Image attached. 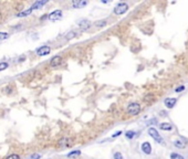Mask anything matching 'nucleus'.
Instances as JSON below:
<instances>
[{
  "label": "nucleus",
  "instance_id": "6",
  "mask_svg": "<svg viewBox=\"0 0 188 159\" xmlns=\"http://www.w3.org/2000/svg\"><path fill=\"white\" fill-rule=\"evenodd\" d=\"M61 63H62V56L61 55H54L50 60V66H52V68H56Z\"/></svg>",
  "mask_w": 188,
  "mask_h": 159
},
{
  "label": "nucleus",
  "instance_id": "7",
  "mask_svg": "<svg viewBox=\"0 0 188 159\" xmlns=\"http://www.w3.org/2000/svg\"><path fill=\"white\" fill-rule=\"evenodd\" d=\"M177 101H178L177 98H174V97H169V98H166V100L164 101V104H165V106L167 107V108L172 109L175 106V105H176Z\"/></svg>",
  "mask_w": 188,
  "mask_h": 159
},
{
  "label": "nucleus",
  "instance_id": "18",
  "mask_svg": "<svg viewBox=\"0 0 188 159\" xmlns=\"http://www.w3.org/2000/svg\"><path fill=\"white\" fill-rule=\"evenodd\" d=\"M135 135H136V133L134 132V130H129V132L125 133V136L127 137L129 139H132V138H134V137H135Z\"/></svg>",
  "mask_w": 188,
  "mask_h": 159
},
{
  "label": "nucleus",
  "instance_id": "22",
  "mask_svg": "<svg viewBox=\"0 0 188 159\" xmlns=\"http://www.w3.org/2000/svg\"><path fill=\"white\" fill-rule=\"evenodd\" d=\"M170 159H184V157L183 156H180V155H178V154L173 153V154L170 155Z\"/></svg>",
  "mask_w": 188,
  "mask_h": 159
},
{
  "label": "nucleus",
  "instance_id": "24",
  "mask_svg": "<svg viewBox=\"0 0 188 159\" xmlns=\"http://www.w3.org/2000/svg\"><path fill=\"white\" fill-rule=\"evenodd\" d=\"M6 159H20V157H19V155H17V154H11Z\"/></svg>",
  "mask_w": 188,
  "mask_h": 159
},
{
  "label": "nucleus",
  "instance_id": "27",
  "mask_svg": "<svg viewBox=\"0 0 188 159\" xmlns=\"http://www.w3.org/2000/svg\"><path fill=\"white\" fill-rule=\"evenodd\" d=\"M26 58H27V56H26L24 54H23V55H20V56H19V59H18V62H23V61L26 60Z\"/></svg>",
  "mask_w": 188,
  "mask_h": 159
},
{
  "label": "nucleus",
  "instance_id": "23",
  "mask_svg": "<svg viewBox=\"0 0 188 159\" xmlns=\"http://www.w3.org/2000/svg\"><path fill=\"white\" fill-rule=\"evenodd\" d=\"M113 159H124L123 158V155L117 151V153H115V154H114V156H113Z\"/></svg>",
  "mask_w": 188,
  "mask_h": 159
},
{
  "label": "nucleus",
  "instance_id": "16",
  "mask_svg": "<svg viewBox=\"0 0 188 159\" xmlns=\"http://www.w3.org/2000/svg\"><path fill=\"white\" fill-rule=\"evenodd\" d=\"M106 20H100V21H97V22L94 23V26L97 28H104L106 26Z\"/></svg>",
  "mask_w": 188,
  "mask_h": 159
},
{
  "label": "nucleus",
  "instance_id": "19",
  "mask_svg": "<svg viewBox=\"0 0 188 159\" xmlns=\"http://www.w3.org/2000/svg\"><path fill=\"white\" fill-rule=\"evenodd\" d=\"M80 155H81V151H80V150H74V151H71V153L68 154V157H69V158H71V157L73 158L75 156H80Z\"/></svg>",
  "mask_w": 188,
  "mask_h": 159
},
{
  "label": "nucleus",
  "instance_id": "2",
  "mask_svg": "<svg viewBox=\"0 0 188 159\" xmlns=\"http://www.w3.org/2000/svg\"><path fill=\"white\" fill-rule=\"evenodd\" d=\"M129 10V5L127 4H125V2H119V5L116 6L114 8V14L116 16H121V14H124L126 11Z\"/></svg>",
  "mask_w": 188,
  "mask_h": 159
},
{
  "label": "nucleus",
  "instance_id": "9",
  "mask_svg": "<svg viewBox=\"0 0 188 159\" xmlns=\"http://www.w3.org/2000/svg\"><path fill=\"white\" fill-rule=\"evenodd\" d=\"M78 23H79V26H80V29H81V30H83V31L87 30V29L90 28V26H91L90 21H89V20H86V19H83V20H81V21H79Z\"/></svg>",
  "mask_w": 188,
  "mask_h": 159
},
{
  "label": "nucleus",
  "instance_id": "13",
  "mask_svg": "<svg viewBox=\"0 0 188 159\" xmlns=\"http://www.w3.org/2000/svg\"><path fill=\"white\" fill-rule=\"evenodd\" d=\"M33 10L31 9V8H29V9H26L23 10V11H21V12H19V14H17V17H19V18H24V17H27V16H29V14H32Z\"/></svg>",
  "mask_w": 188,
  "mask_h": 159
},
{
  "label": "nucleus",
  "instance_id": "14",
  "mask_svg": "<svg viewBox=\"0 0 188 159\" xmlns=\"http://www.w3.org/2000/svg\"><path fill=\"white\" fill-rule=\"evenodd\" d=\"M159 127L162 130H172L173 129V125L169 123H162L159 124Z\"/></svg>",
  "mask_w": 188,
  "mask_h": 159
},
{
  "label": "nucleus",
  "instance_id": "17",
  "mask_svg": "<svg viewBox=\"0 0 188 159\" xmlns=\"http://www.w3.org/2000/svg\"><path fill=\"white\" fill-rule=\"evenodd\" d=\"M76 31H70L68 34H66V36H65V40H71V39H73V38H75L76 36Z\"/></svg>",
  "mask_w": 188,
  "mask_h": 159
},
{
  "label": "nucleus",
  "instance_id": "5",
  "mask_svg": "<svg viewBox=\"0 0 188 159\" xmlns=\"http://www.w3.org/2000/svg\"><path fill=\"white\" fill-rule=\"evenodd\" d=\"M148 135H149L153 139H155L157 143H163V138H162L159 133L157 132L155 128H149V129H148Z\"/></svg>",
  "mask_w": 188,
  "mask_h": 159
},
{
  "label": "nucleus",
  "instance_id": "1",
  "mask_svg": "<svg viewBox=\"0 0 188 159\" xmlns=\"http://www.w3.org/2000/svg\"><path fill=\"white\" fill-rule=\"evenodd\" d=\"M126 112L129 115L131 116H136L139 114L141 112V105L136 103V102H134V103H131V104L127 106V109H126Z\"/></svg>",
  "mask_w": 188,
  "mask_h": 159
},
{
  "label": "nucleus",
  "instance_id": "25",
  "mask_svg": "<svg viewBox=\"0 0 188 159\" xmlns=\"http://www.w3.org/2000/svg\"><path fill=\"white\" fill-rule=\"evenodd\" d=\"M41 158V155L40 154H32L30 156V159H40Z\"/></svg>",
  "mask_w": 188,
  "mask_h": 159
},
{
  "label": "nucleus",
  "instance_id": "11",
  "mask_svg": "<svg viewBox=\"0 0 188 159\" xmlns=\"http://www.w3.org/2000/svg\"><path fill=\"white\" fill-rule=\"evenodd\" d=\"M71 145V139L68 138V137H64V138H61L59 140V146L60 147H68V146Z\"/></svg>",
  "mask_w": 188,
  "mask_h": 159
},
{
  "label": "nucleus",
  "instance_id": "28",
  "mask_svg": "<svg viewBox=\"0 0 188 159\" xmlns=\"http://www.w3.org/2000/svg\"><path fill=\"white\" fill-rule=\"evenodd\" d=\"M119 135H122V132H117V133H115L114 135H113V137H119Z\"/></svg>",
  "mask_w": 188,
  "mask_h": 159
},
{
  "label": "nucleus",
  "instance_id": "12",
  "mask_svg": "<svg viewBox=\"0 0 188 159\" xmlns=\"http://www.w3.org/2000/svg\"><path fill=\"white\" fill-rule=\"evenodd\" d=\"M87 5V1H73L72 2V7L75 8V9H79V8H83V7H85Z\"/></svg>",
  "mask_w": 188,
  "mask_h": 159
},
{
  "label": "nucleus",
  "instance_id": "3",
  "mask_svg": "<svg viewBox=\"0 0 188 159\" xmlns=\"http://www.w3.org/2000/svg\"><path fill=\"white\" fill-rule=\"evenodd\" d=\"M63 17V12L62 10H54L52 11L50 14H48V19L50 21H56V20H60V19Z\"/></svg>",
  "mask_w": 188,
  "mask_h": 159
},
{
  "label": "nucleus",
  "instance_id": "20",
  "mask_svg": "<svg viewBox=\"0 0 188 159\" xmlns=\"http://www.w3.org/2000/svg\"><path fill=\"white\" fill-rule=\"evenodd\" d=\"M9 38V34L7 32H0V42H2L4 40L8 39Z\"/></svg>",
  "mask_w": 188,
  "mask_h": 159
},
{
  "label": "nucleus",
  "instance_id": "15",
  "mask_svg": "<svg viewBox=\"0 0 188 159\" xmlns=\"http://www.w3.org/2000/svg\"><path fill=\"white\" fill-rule=\"evenodd\" d=\"M174 145L175 147H177V148H185V147H186V144L182 140H175Z\"/></svg>",
  "mask_w": 188,
  "mask_h": 159
},
{
  "label": "nucleus",
  "instance_id": "26",
  "mask_svg": "<svg viewBox=\"0 0 188 159\" xmlns=\"http://www.w3.org/2000/svg\"><path fill=\"white\" fill-rule=\"evenodd\" d=\"M184 90H185V86H184V85H182V86L177 87V88L175 90V92H176V93H179V92H183Z\"/></svg>",
  "mask_w": 188,
  "mask_h": 159
},
{
  "label": "nucleus",
  "instance_id": "4",
  "mask_svg": "<svg viewBox=\"0 0 188 159\" xmlns=\"http://www.w3.org/2000/svg\"><path fill=\"white\" fill-rule=\"evenodd\" d=\"M50 52H51V48L49 46H42L36 50V53H37V55H39V56H46V55L50 54Z\"/></svg>",
  "mask_w": 188,
  "mask_h": 159
},
{
  "label": "nucleus",
  "instance_id": "8",
  "mask_svg": "<svg viewBox=\"0 0 188 159\" xmlns=\"http://www.w3.org/2000/svg\"><path fill=\"white\" fill-rule=\"evenodd\" d=\"M141 149L144 154L146 155H151L152 154V145L148 143V141H145V143H143L142 146H141Z\"/></svg>",
  "mask_w": 188,
  "mask_h": 159
},
{
  "label": "nucleus",
  "instance_id": "21",
  "mask_svg": "<svg viewBox=\"0 0 188 159\" xmlns=\"http://www.w3.org/2000/svg\"><path fill=\"white\" fill-rule=\"evenodd\" d=\"M9 63L8 62H0V72L1 71H5L6 68H8Z\"/></svg>",
  "mask_w": 188,
  "mask_h": 159
},
{
  "label": "nucleus",
  "instance_id": "10",
  "mask_svg": "<svg viewBox=\"0 0 188 159\" xmlns=\"http://www.w3.org/2000/svg\"><path fill=\"white\" fill-rule=\"evenodd\" d=\"M48 4V1L46 0H43V1H36V2H33V5L30 7L32 10H38V9H41L42 7L44 5Z\"/></svg>",
  "mask_w": 188,
  "mask_h": 159
},
{
  "label": "nucleus",
  "instance_id": "29",
  "mask_svg": "<svg viewBox=\"0 0 188 159\" xmlns=\"http://www.w3.org/2000/svg\"><path fill=\"white\" fill-rule=\"evenodd\" d=\"M161 114H162V116H166V113H165V112H161Z\"/></svg>",
  "mask_w": 188,
  "mask_h": 159
}]
</instances>
